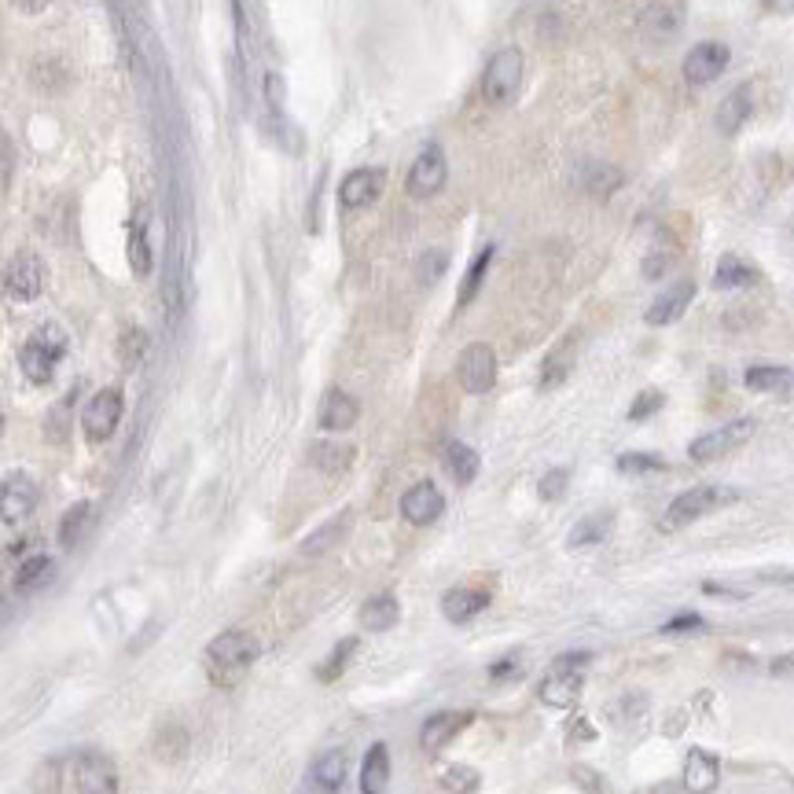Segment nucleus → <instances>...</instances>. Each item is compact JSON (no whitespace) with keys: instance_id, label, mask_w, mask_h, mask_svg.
<instances>
[{"instance_id":"bb28decb","label":"nucleus","mask_w":794,"mask_h":794,"mask_svg":"<svg viewBox=\"0 0 794 794\" xmlns=\"http://www.w3.org/2000/svg\"><path fill=\"white\" fill-rule=\"evenodd\" d=\"M758 280V269L754 265H747L743 258H736V254H728V258H721V265H717L714 273V284L721 287V291H736V287H750Z\"/></svg>"},{"instance_id":"20e7f679","label":"nucleus","mask_w":794,"mask_h":794,"mask_svg":"<svg viewBox=\"0 0 794 794\" xmlns=\"http://www.w3.org/2000/svg\"><path fill=\"white\" fill-rule=\"evenodd\" d=\"M522 52L515 45L500 48L497 56L486 63V74H482V96H486L489 107H508L522 89Z\"/></svg>"},{"instance_id":"f3484780","label":"nucleus","mask_w":794,"mask_h":794,"mask_svg":"<svg viewBox=\"0 0 794 794\" xmlns=\"http://www.w3.org/2000/svg\"><path fill=\"white\" fill-rule=\"evenodd\" d=\"M383 170H353L346 181L339 184V199L346 210H364V206H372L375 199H379V192H383Z\"/></svg>"},{"instance_id":"a19ab883","label":"nucleus","mask_w":794,"mask_h":794,"mask_svg":"<svg viewBox=\"0 0 794 794\" xmlns=\"http://www.w3.org/2000/svg\"><path fill=\"white\" fill-rule=\"evenodd\" d=\"M184 747H188V736H184V728H166V732H159V743H155V754H159L162 761H177L184 754Z\"/></svg>"},{"instance_id":"0eeeda50","label":"nucleus","mask_w":794,"mask_h":794,"mask_svg":"<svg viewBox=\"0 0 794 794\" xmlns=\"http://www.w3.org/2000/svg\"><path fill=\"white\" fill-rule=\"evenodd\" d=\"M736 493H728V489H717V486H695L688 489V493H681V497L673 500L670 508H666V515H662V530H681V526H692L695 519H703L706 511L721 508L725 500H732Z\"/></svg>"},{"instance_id":"a878e982","label":"nucleus","mask_w":794,"mask_h":794,"mask_svg":"<svg viewBox=\"0 0 794 794\" xmlns=\"http://www.w3.org/2000/svg\"><path fill=\"white\" fill-rule=\"evenodd\" d=\"M442 460H445V471H449L460 486H467V482L478 475V453L464 442H445Z\"/></svg>"},{"instance_id":"39448f33","label":"nucleus","mask_w":794,"mask_h":794,"mask_svg":"<svg viewBox=\"0 0 794 794\" xmlns=\"http://www.w3.org/2000/svg\"><path fill=\"white\" fill-rule=\"evenodd\" d=\"M37 500H41V489L30 475L15 471L0 482V530H19L23 522H30V515L37 511Z\"/></svg>"},{"instance_id":"09e8293b","label":"nucleus","mask_w":794,"mask_h":794,"mask_svg":"<svg viewBox=\"0 0 794 794\" xmlns=\"http://www.w3.org/2000/svg\"><path fill=\"white\" fill-rule=\"evenodd\" d=\"M12 8L23 15H41L48 8V0H12Z\"/></svg>"},{"instance_id":"cd10ccee","label":"nucleus","mask_w":794,"mask_h":794,"mask_svg":"<svg viewBox=\"0 0 794 794\" xmlns=\"http://www.w3.org/2000/svg\"><path fill=\"white\" fill-rule=\"evenodd\" d=\"M353 445H342V442H320L313 445V453H309V460H313V467H320V471H328V475H342L346 467L353 464Z\"/></svg>"},{"instance_id":"79ce46f5","label":"nucleus","mask_w":794,"mask_h":794,"mask_svg":"<svg viewBox=\"0 0 794 794\" xmlns=\"http://www.w3.org/2000/svg\"><path fill=\"white\" fill-rule=\"evenodd\" d=\"M567 482H570V475L563 467H556V471H548V475L537 482V493H541V500H559L567 493Z\"/></svg>"},{"instance_id":"c85d7f7f","label":"nucleus","mask_w":794,"mask_h":794,"mask_svg":"<svg viewBox=\"0 0 794 794\" xmlns=\"http://www.w3.org/2000/svg\"><path fill=\"white\" fill-rule=\"evenodd\" d=\"M346 530H350V511H346V515H335L328 526H320L317 534H313L306 545H302V556H324V552H331V548L342 541V534H346Z\"/></svg>"},{"instance_id":"f03ea898","label":"nucleus","mask_w":794,"mask_h":794,"mask_svg":"<svg viewBox=\"0 0 794 794\" xmlns=\"http://www.w3.org/2000/svg\"><path fill=\"white\" fill-rule=\"evenodd\" d=\"M589 662H592L589 651H570V655H559L556 662H552V670L545 673L541 688H537L541 703L552 706V710H570V706L581 699Z\"/></svg>"},{"instance_id":"de8ad7c7","label":"nucleus","mask_w":794,"mask_h":794,"mask_svg":"<svg viewBox=\"0 0 794 794\" xmlns=\"http://www.w3.org/2000/svg\"><path fill=\"white\" fill-rule=\"evenodd\" d=\"M666 265H670V258H666V254H655V258L644 261V276L647 280H658V276L666 273Z\"/></svg>"},{"instance_id":"7ed1b4c3","label":"nucleus","mask_w":794,"mask_h":794,"mask_svg":"<svg viewBox=\"0 0 794 794\" xmlns=\"http://www.w3.org/2000/svg\"><path fill=\"white\" fill-rule=\"evenodd\" d=\"M67 353V335L56 324H41V328L23 342L19 350V368L34 386H45L52 375H56L59 357Z\"/></svg>"},{"instance_id":"58836bf2","label":"nucleus","mask_w":794,"mask_h":794,"mask_svg":"<svg viewBox=\"0 0 794 794\" xmlns=\"http://www.w3.org/2000/svg\"><path fill=\"white\" fill-rule=\"evenodd\" d=\"M129 265H133V273L137 276L151 273V250H148V239H144V228L140 225H133V232H129Z\"/></svg>"},{"instance_id":"393cba45","label":"nucleus","mask_w":794,"mask_h":794,"mask_svg":"<svg viewBox=\"0 0 794 794\" xmlns=\"http://www.w3.org/2000/svg\"><path fill=\"white\" fill-rule=\"evenodd\" d=\"M397 618H401V607H397V600L390 592H379V596H372V600L361 607V625L364 629H372V633L390 629Z\"/></svg>"},{"instance_id":"2eb2a0df","label":"nucleus","mask_w":794,"mask_h":794,"mask_svg":"<svg viewBox=\"0 0 794 794\" xmlns=\"http://www.w3.org/2000/svg\"><path fill=\"white\" fill-rule=\"evenodd\" d=\"M442 511H445V497L438 493L434 482H416V486L401 497V515H405V522H412V526H431Z\"/></svg>"},{"instance_id":"9b49d317","label":"nucleus","mask_w":794,"mask_h":794,"mask_svg":"<svg viewBox=\"0 0 794 794\" xmlns=\"http://www.w3.org/2000/svg\"><path fill=\"white\" fill-rule=\"evenodd\" d=\"M445 177H449V162H445V151L438 144H427V148L416 155L409 170V195L412 199H431L445 188Z\"/></svg>"},{"instance_id":"9d476101","label":"nucleus","mask_w":794,"mask_h":794,"mask_svg":"<svg viewBox=\"0 0 794 794\" xmlns=\"http://www.w3.org/2000/svg\"><path fill=\"white\" fill-rule=\"evenodd\" d=\"M750 434H754V420H732L710 434H699V438L688 445V456H692L695 464H714V460L728 456L732 449H739Z\"/></svg>"},{"instance_id":"2f4dec72","label":"nucleus","mask_w":794,"mask_h":794,"mask_svg":"<svg viewBox=\"0 0 794 794\" xmlns=\"http://www.w3.org/2000/svg\"><path fill=\"white\" fill-rule=\"evenodd\" d=\"M89 515H92L89 504H74V508L63 515V522H59V545L63 548L78 545L81 534H85V526H89Z\"/></svg>"},{"instance_id":"6ab92c4d","label":"nucleus","mask_w":794,"mask_h":794,"mask_svg":"<svg viewBox=\"0 0 794 794\" xmlns=\"http://www.w3.org/2000/svg\"><path fill=\"white\" fill-rule=\"evenodd\" d=\"M721 780V765H717L714 754L706 750H688V765H684V787L692 794H710Z\"/></svg>"},{"instance_id":"4be33fe9","label":"nucleus","mask_w":794,"mask_h":794,"mask_svg":"<svg viewBox=\"0 0 794 794\" xmlns=\"http://www.w3.org/2000/svg\"><path fill=\"white\" fill-rule=\"evenodd\" d=\"M346 754L342 750H328V754H320L317 761H313V772H309V780H313V787H317L320 794H339L342 783H346Z\"/></svg>"},{"instance_id":"412c9836","label":"nucleus","mask_w":794,"mask_h":794,"mask_svg":"<svg viewBox=\"0 0 794 794\" xmlns=\"http://www.w3.org/2000/svg\"><path fill=\"white\" fill-rule=\"evenodd\" d=\"M486 603H489V592L486 589H449L445 592V600H442V614L449 618V622H471L478 611H486Z\"/></svg>"},{"instance_id":"3c124183","label":"nucleus","mask_w":794,"mask_h":794,"mask_svg":"<svg viewBox=\"0 0 794 794\" xmlns=\"http://www.w3.org/2000/svg\"><path fill=\"white\" fill-rule=\"evenodd\" d=\"M772 673H776V677H783V673H794V655L791 658H776V662H772Z\"/></svg>"},{"instance_id":"b1692460","label":"nucleus","mask_w":794,"mask_h":794,"mask_svg":"<svg viewBox=\"0 0 794 794\" xmlns=\"http://www.w3.org/2000/svg\"><path fill=\"white\" fill-rule=\"evenodd\" d=\"M743 383L750 390H758V394H783V390L794 386V372L783 368V364H754V368H747Z\"/></svg>"},{"instance_id":"473e14b6","label":"nucleus","mask_w":794,"mask_h":794,"mask_svg":"<svg viewBox=\"0 0 794 794\" xmlns=\"http://www.w3.org/2000/svg\"><path fill=\"white\" fill-rule=\"evenodd\" d=\"M353 651H357V640H342V644H335V651H331V658L328 662H324V666H320L317 670V677L324 684H335L342 677V673H346V666H350V658H353Z\"/></svg>"},{"instance_id":"a211bd4d","label":"nucleus","mask_w":794,"mask_h":794,"mask_svg":"<svg viewBox=\"0 0 794 794\" xmlns=\"http://www.w3.org/2000/svg\"><path fill=\"white\" fill-rule=\"evenodd\" d=\"M750 111H754V89L750 85H739V89H732L721 100V107H717L714 122H717V133L721 137H736L739 129L747 125Z\"/></svg>"},{"instance_id":"8fccbe9b","label":"nucleus","mask_w":794,"mask_h":794,"mask_svg":"<svg viewBox=\"0 0 794 794\" xmlns=\"http://www.w3.org/2000/svg\"><path fill=\"white\" fill-rule=\"evenodd\" d=\"M765 8L772 15H791L794 12V0H765Z\"/></svg>"},{"instance_id":"423d86ee","label":"nucleus","mask_w":794,"mask_h":794,"mask_svg":"<svg viewBox=\"0 0 794 794\" xmlns=\"http://www.w3.org/2000/svg\"><path fill=\"white\" fill-rule=\"evenodd\" d=\"M122 390H114V386H107V390H96V394L89 397V405H85V412H81V431H85V438H89L92 445L107 442L114 431H118V423H122Z\"/></svg>"},{"instance_id":"5701e85b","label":"nucleus","mask_w":794,"mask_h":794,"mask_svg":"<svg viewBox=\"0 0 794 794\" xmlns=\"http://www.w3.org/2000/svg\"><path fill=\"white\" fill-rule=\"evenodd\" d=\"M390 783V750L383 743L368 747L361 765V794H383Z\"/></svg>"},{"instance_id":"aec40b11","label":"nucleus","mask_w":794,"mask_h":794,"mask_svg":"<svg viewBox=\"0 0 794 794\" xmlns=\"http://www.w3.org/2000/svg\"><path fill=\"white\" fill-rule=\"evenodd\" d=\"M357 416H361V409L346 390H328L324 405H320V427L324 431H350Z\"/></svg>"},{"instance_id":"c756f323","label":"nucleus","mask_w":794,"mask_h":794,"mask_svg":"<svg viewBox=\"0 0 794 794\" xmlns=\"http://www.w3.org/2000/svg\"><path fill=\"white\" fill-rule=\"evenodd\" d=\"M611 511H596L589 519H581L574 530H570V548H585V545H600L603 537L611 534Z\"/></svg>"},{"instance_id":"4468645a","label":"nucleus","mask_w":794,"mask_h":794,"mask_svg":"<svg viewBox=\"0 0 794 794\" xmlns=\"http://www.w3.org/2000/svg\"><path fill=\"white\" fill-rule=\"evenodd\" d=\"M471 721H475L471 710H442V714L427 717L420 728V747L427 750V754H438V750L449 747Z\"/></svg>"},{"instance_id":"e433bc0d","label":"nucleus","mask_w":794,"mask_h":794,"mask_svg":"<svg viewBox=\"0 0 794 794\" xmlns=\"http://www.w3.org/2000/svg\"><path fill=\"white\" fill-rule=\"evenodd\" d=\"M489 261H493V247H486L475 261H471V269H467L464 284H460V306H467V302L478 295V287H482V276H486Z\"/></svg>"},{"instance_id":"4c0bfd02","label":"nucleus","mask_w":794,"mask_h":794,"mask_svg":"<svg viewBox=\"0 0 794 794\" xmlns=\"http://www.w3.org/2000/svg\"><path fill=\"white\" fill-rule=\"evenodd\" d=\"M618 471L622 475H651V471H666V460L651 453H625L618 456Z\"/></svg>"},{"instance_id":"1a4fd4ad","label":"nucleus","mask_w":794,"mask_h":794,"mask_svg":"<svg viewBox=\"0 0 794 794\" xmlns=\"http://www.w3.org/2000/svg\"><path fill=\"white\" fill-rule=\"evenodd\" d=\"M456 375L467 394H489L497 383V353L486 342H471L460 361H456Z\"/></svg>"},{"instance_id":"6e6552de","label":"nucleus","mask_w":794,"mask_h":794,"mask_svg":"<svg viewBox=\"0 0 794 794\" xmlns=\"http://www.w3.org/2000/svg\"><path fill=\"white\" fill-rule=\"evenodd\" d=\"M45 287V265L34 250H19L4 269V295L12 302H34Z\"/></svg>"},{"instance_id":"f704fd0d","label":"nucleus","mask_w":794,"mask_h":794,"mask_svg":"<svg viewBox=\"0 0 794 794\" xmlns=\"http://www.w3.org/2000/svg\"><path fill=\"white\" fill-rule=\"evenodd\" d=\"M144 350H148V335L129 324V328L122 331V339H118V353H122L125 368H137V364L144 361Z\"/></svg>"},{"instance_id":"37998d69","label":"nucleus","mask_w":794,"mask_h":794,"mask_svg":"<svg viewBox=\"0 0 794 794\" xmlns=\"http://www.w3.org/2000/svg\"><path fill=\"white\" fill-rule=\"evenodd\" d=\"M662 390H644V394H636V401H633V409H629V420H647L651 412H658L662 409Z\"/></svg>"},{"instance_id":"a18cd8bd","label":"nucleus","mask_w":794,"mask_h":794,"mask_svg":"<svg viewBox=\"0 0 794 794\" xmlns=\"http://www.w3.org/2000/svg\"><path fill=\"white\" fill-rule=\"evenodd\" d=\"M12 170H15L12 140H8V133L0 129V188H8V181H12Z\"/></svg>"},{"instance_id":"c9c22d12","label":"nucleus","mask_w":794,"mask_h":794,"mask_svg":"<svg viewBox=\"0 0 794 794\" xmlns=\"http://www.w3.org/2000/svg\"><path fill=\"white\" fill-rule=\"evenodd\" d=\"M618 184H622V170H614V166L596 162V166L585 170V188H589L592 195H611Z\"/></svg>"},{"instance_id":"ea45409f","label":"nucleus","mask_w":794,"mask_h":794,"mask_svg":"<svg viewBox=\"0 0 794 794\" xmlns=\"http://www.w3.org/2000/svg\"><path fill=\"white\" fill-rule=\"evenodd\" d=\"M48 570H52V559L48 556H30V559H23V567H19V574H15V589L23 592V589H34L37 581L45 578Z\"/></svg>"},{"instance_id":"f8f14e48","label":"nucleus","mask_w":794,"mask_h":794,"mask_svg":"<svg viewBox=\"0 0 794 794\" xmlns=\"http://www.w3.org/2000/svg\"><path fill=\"white\" fill-rule=\"evenodd\" d=\"M74 787H78V794H118V769H114V761L96 754V750L81 754L74 761Z\"/></svg>"},{"instance_id":"dca6fc26","label":"nucleus","mask_w":794,"mask_h":794,"mask_svg":"<svg viewBox=\"0 0 794 794\" xmlns=\"http://www.w3.org/2000/svg\"><path fill=\"white\" fill-rule=\"evenodd\" d=\"M695 298V284L692 280H681V284H673L670 291H662V295L647 306L644 320L651 324V328H666V324H673V320L684 317V309L692 306Z\"/></svg>"},{"instance_id":"c03bdc74","label":"nucleus","mask_w":794,"mask_h":794,"mask_svg":"<svg viewBox=\"0 0 794 794\" xmlns=\"http://www.w3.org/2000/svg\"><path fill=\"white\" fill-rule=\"evenodd\" d=\"M445 265H449V258H445L442 250H427L420 261V280L423 284H434V280L445 273Z\"/></svg>"},{"instance_id":"ddd939ff","label":"nucleus","mask_w":794,"mask_h":794,"mask_svg":"<svg viewBox=\"0 0 794 794\" xmlns=\"http://www.w3.org/2000/svg\"><path fill=\"white\" fill-rule=\"evenodd\" d=\"M728 45L721 41H703V45H695L688 56H684V78L692 81V85H706V81H717L721 74L728 70Z\"/></svg>"},{"instance_id":"72a5a7b5","label":"nucleus","mask_w":794,"mask_h":794,"mask_svg":"<svg viewBox=\"0 0 794 794\" xmlns=\"http://www.w3.org/2000/svg\"><path fill=\"white\" fill-rule=\"evenodd\" d=\"M478 783H482V776L475 769H467V765H449L442 772V787L449 794H475Z\"/></svg>"},{"instance_id":"f257e3e1","label":"nucleus","mask_w":794,"mask_h":794,"mask_svg":"<svg viewBox=\"0 0 794 794\" xmlns=\"http://www.w3.org/2000/svg\"><path fill=\"white\" fill-rule=\"evenodd\" d=\"M261 644L258 636L247 633V629H225V633H217L210 644H206V655H203V670L210 677V684L217 688H232L247 677V670L254 666V658H258Z\"/></svg>"},{"instance_id":"7c9ffc66","label":"nucleus","mask_w":794,"mask_h":794,"mask_svg":"<svg viewBox=\"0 0 794 794\" xmlns=\"http://www.w3.org/2000/svg\"><path fill=\"white\" fill-rule=\"evenodd\" d=\"M570 364H574V342H563V346H556V350L548 353L545 368H541V386L552 390V386L563 383L570 372Z\"/></svg>"},{"instance_id":"49530a36","label":"nucleus","mask_w":794,"mask_h":794,"mask_svg":"<svg viewBox=\"0 0 794 794\" xmlns=\"http://www.w3.org/2000/svg\"><path fill=\"white\" fill-rule=\"evenodd\" d=\"M684 629H703V618L699 614H677L662 625V633H684Z\"/></svg>"}]
</instances>
